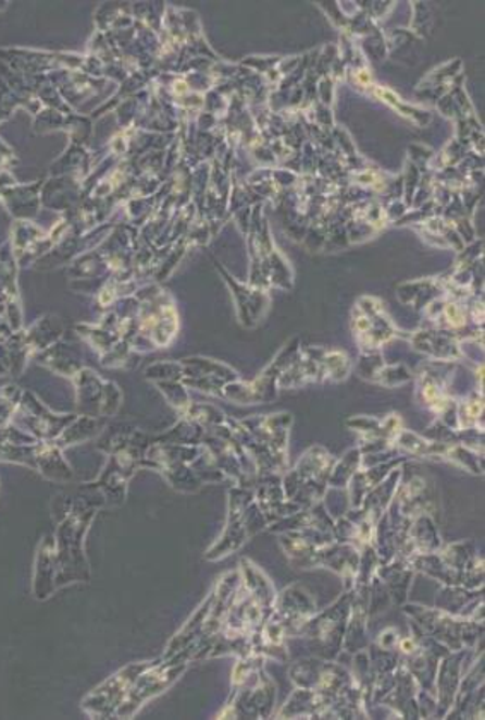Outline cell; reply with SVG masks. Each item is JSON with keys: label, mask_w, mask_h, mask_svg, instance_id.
Wrapping results in <instances>:
<instances>
[{"label": "cell", "mask_w": 485, "mask_h": 720, "mask_svg": "<svg viewBox=\"0 0 485 720\" xmlns=\"http://www.w3.org/2000/svg\"><path fill=\"white\" fill-rule=\"evenodd\" d=\"M183 671L184 668L178 669L174 668V666H169L166 669L154 668L153 671L145 669L138 675L136 683H133V686H130L126 698H124V701H122L121 707L117 708V712L115 713L121 717L134 716V712L142 707V704H146L153 696L165 692Z\"/></svg>", "instance_id": "cell-2"}, {"label": "cell", "mask_w": 485, "mask_h": 720, "mask_svg": "<svg viewBox=\"0 0 485 720\" xmlns=\"http://www.w3.org/2000/svg\"><path fill=\"white\" fill-rule=\"evenodd\" d=\"M145 669H148V663H133L129 668L122 669L101 684L100 688L86 696L83 700V710L91 717H107L117 712L134 681Z\"/></svg>", "instance_id": "cell-1"}]
</instances>
